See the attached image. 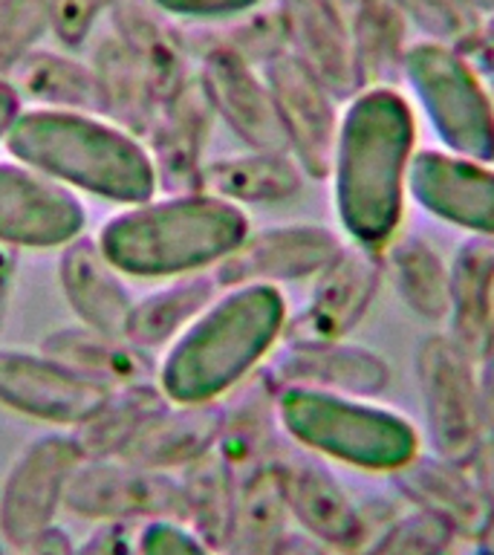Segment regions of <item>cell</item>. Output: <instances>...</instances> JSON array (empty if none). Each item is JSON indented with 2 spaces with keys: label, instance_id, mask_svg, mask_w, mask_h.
Masks as SVG:
<instances>
[{
  "label": "cell",
  "instance_id": "cell-53",
  "mask_svg": "<svg viewBox=\"0 0 494 555\" xmlns=\"http://www.w3.org/2000/svg\"><path fill=\"white\" fill-rule=\"evenodd\" d=\"M0 555H12V550H9L6 541H3V538H0Z\"/></svg>",
  "mask_w": 494,
  "mask_h": 555
},
{
  "label": "cell",
  "instance_id": "cell-36",
  "mask_svg": "<svg viewBox=\"0 0 494 555\" xmlns=\"http://www.w3.org/2000/svg\"><path fill=\"white\" fill-rule=\"evenodd\" d=\"M182 524L194 529L203 541L223 550L225 535L232 529L234 506L240 483L225 466V460L211 449L191 466L182 468Z\"/></svg>",
  "mask_w": 494,
  "mask_h": 555
},
{
  "label": "cell",
  "instance_id": "cell-21",
  "mask_svg": "<svg viewBox=\"0 0 494 555\" xmlns=\"http://www.w3.org/2000/svg\"><path fill=\"white\" fill-rule=\"evenodd\" d=\"M277 393L281 390L260 367L223 399V425L214 449L232 468L237 483L272 466L284 446L286 434L277 420Z\"/></svg>",
  "mask_w": 494,
  "mask_h": 555
},
{
  "label": "cell",
  "instance_id": "cell-1",
  "mask_svg": "<svg viewBox=\"0 0 494 555\" xmlns=\"http://www.w3.org/2000/svg\"><path fill=\"white\" fill-rule=\"evenodd\" d=\"M419 116L399 85H370L341 107L329 185L344 241L379 251L405 223Z\"/></svg>",
  "mask_w": 494,
  "mask_h": 555
},
{
  "label": "cell",
  "instance_id": "cell-23",
  "mask_svg": "<svg viewBox=\"0 0 494 555\" xmlns=\"http://www.w3.org/2000/svg\"><path fill=\"white\" fill-rule=\"evenodd\" d=\"M390 489L411 509L428 512L454 529L459 541H471L480 527V489L471 466L419 449L405 466L388 475Z\"/></svg>",
  "mask_w": 494,
  "mask_h": 555
},
{
  "label": "cell",
  "instance_id": "cell-22",
  "mask_svg": "<svg viewBox=\"0 0 494 555\" xmlns=\"http://www.w3.org/2000/svg\"><path fill=\"white\" fill-rule=\"evenodd\" d=\"M107 17L110 33L147 73L159 102L171 99L194 76V55L188 50L185 26L162 12L154 0H119Z\"/></svg>",
  "mask_w": 494,
  "mask_h": 555
},
{
  "label": "cell",
  "instance_id": "cell-27",
  "mask_svg": "<svg viewBox=\"0 0 494 555\" xmlns=\"http://www.w3.org/2000/svg\"><path fill=\"white\" fill-rule=\"evenodd\" d=\"M307 173L289 151H249L208 159L199 191L234 203V206H272L298 197Z\"/></svg>",
  "mask_w": 494,
  "mask_h": 555
},
{
  "label": "cell",
  "instance_id": "cell-29",
  "mask_svg": "<svg viewBox=\"0 0 494 555\" xmlns=\"http://www.w3.org/2000/svg\"><path fill=\"white\" fill-rule=\"evenodd\" d=\"M381 278L393 295L425 324L448 315V260L428 237L399 229L379 249Z\"/></svg>",
  "mask_w": 494,
  "mask_h": 555
},
{
  "label": "cell",
  "instance_id": "cell-30",
  "mask_svg": "<svg viewBox=\"0 0 494 555\" xmlns=\"http://www.w3.org/2000/svg\"><path fill=\"white\" fill-rule=\"evenodd\" d=\"M90 67L99 85V116L133 137L145 139L162 102L142 64L121 47L116 35L107 33L95 38Z\"/></svg>",
  "mask_w": 494,
  "mask_h": 555
},
{
  "label": "cell",
  "instance_id": "cell-28",
  "mask_svg": "<svg viewBox=\"0 0 494 555\" xmlns=\"http://www.w3.org/2000/svg\"><path fill=\"white\" fill-rule=\"evenodd\" d=\"M494 321V237L466 234L448 260L445 333L477 356Z\"/></svg>",
  "mask_w": 494,
  "mask_h": 555
},
{
  "label": "cell",
  "instance_id": "cell-41",
  "mask_svg": "<svg viewBox=\"0 0 494 555\" xmlns=\"http://www.w3.org/2000/svg\"><path fill=\"white\" fill-rule=\"evenodd\" d=\"M116 3L119 0H50L52 38L67 50L84 47L99 21L110 15Z\"/></svg>",
  "mask_w": 494,
  "mask_h": 555
},
{
  "label": "cell",
  "instance_id": "cell-40",
  "mask_svg": "<svg viewBox=\"0 0 494 555\" xmlns=\"http://www.w3.org/2000/svg\"><path fill=\"white\" fill-rule=\"evenodd\" d=\"M411 24L419 38L448 43L466 50L483 15H477L466 0H405Z\"/></svg>",
  "mask_w": 494,
  "mask_h": 555
},
{
  "label": "cell",
  "instance_id": "cell-42",
  "mask_svg": "<svg viewBox=\"0 0 494 555\" xmlns=\"http://www.w3.org/2000/svg\"><path fill=\"white\" fill-rule=\"evenodd\" d=\"M139 555H223L182 520H147L139 529Z\"/></svg>",
  "mask_w": 494,
  "mask_h": 555
},
{
  "label": "cell",
  "instance_id": "cell-10",
  "mask_svg": "<svg viewBox=\"0 0 494 555\" xmlns=\"http://www.w3.org/2000/svg\"><path fill=\"white\" fill-rule=\"evenodd\" d=\"M64 509L84 520H182V483L171 472L128 460H84L67 486Z\"/></svg>",
  "mask_w": 494,
  "mask_h": 555
},
{
  "label": "cell",
  "instance_id": "cell-9",
  "mask_svg": "<svg viewBox=\"0 0 494 555\" xmlns=\"http://www.w3.org/2000/svg\"><path fill=\"white\" fill-rule=\"evenodd\" d=\"M272 468L289 518L303 535L344 555H355L367 544L370 524L364 518V506L353 501L327 460L284 440Z\"/></svg>",
  "mask_w": 494,
  "mask_h": 555
},
{
  "label": "cell",
  "instance_id": "cell-5",
  "mask_svg": "<svg viewBox=\"0 0 494 555\" xmlns=\"http://www.w3.org/2000/svg\"><path fill=\"white\" fill-rule=\"evenodd\" d=\"M277 420L289 442L364 475L388 477L422 449L419 428L376 399L286 388L277 393Z\"/></svg>",
  "mask_w": 494,
  "mask_h": 555
},
{
  "label": "cell",
  "instance_id": "cell-2",
  "mask_svg": "<svg viewBox=\"0 0 494 555\" xmlns=\"http://www.w3.org/2000/svg\"><path fill=\"white\" fill-rule=\"evenodd\" d=\"M281 286H232L165 350L156 385L171 402H220L260 371L284 341Z\"/></svg>",
  "mask_w": 494,
  "mask_h": 555
},
{
  "label": "cell",
  "instance_id": "cell-49",
  "mask_svg": "<svg viewBox=\"0 0 494 555\" xmlns=\"http://www.w3.org/2000/svg\"><path fill=\"white\" fill-rule=\"evenodd\" d=\"M73 541H69V535L64 532V529L52 527L47 529L35 544H29L21 555H73Z\"/></svg>",
  "mask_w": 494,
  "mask_h": 555
},
{
  "label": "cell",
  "instance_id": "cell-43",
  "mask_svg": "<svg viewBox=\"0 0 494 555\" xmlns=\"http://www.w3.org/2000/svg\"><path fill=\"white\" fill-rule=\"evenodd\" d=\"M477 489H480V527L471 538L474 555H494V440H485L471 463Z\"/></svg>",
  "mask_w": 494,
  "mask_h": 555
},
{
  "label": "cell",
  "instance_id": "cell-20",
  "mask_svg": "<svg viewBox=\"0 0 494 555\" xmlns=\"http://www.w3.org/2000/svg\"><path fill=\"white\" fill-rule=\"evenodd\" d=\"M275 12L284 24L286 52L301 61L338 102L364 90L350 24L333 0H277Z\"/></svg>",
  "mask_w": 494,
  "mask_h": 555
},
{
  "label": "cell",
  "instance_id": "cell-56",
  "mask_svg": "<svg viewBox=\"0 0 494 555\" xmlns=\"http://www.w3.org/2000/svg\"><path fill=\"white\" fill-rule=\"evenodd\" d=\"M454 555H457V553H454Z\"/></svg>",
  "mask_w": 494,
  "mask_h": 555
},
{
  "label": "cell",
  "instance_id": "cell-55",
  "mask_svg": "<svg viewBox=\"0 0 494 555\" xmlns=\"http://www.w3.org/2000/svg\"><path fill=\"white\" fill-rule=\"evenodd\" d=\"M492 90H494V85H492Z\"/></svg>",
  "mask_w": 494,
  "mask_h": 555
},
{
  "label": "cell",
  "instance_id": "cell-39",
  "mask_svg": "<svg viewBox=\"0 0 494 555\" xmlns=\"http://www.w3.org/2000/svg\"><path fill=\"white\" fill-rule=\"evenodd\" d=\"M47 35H52L50 0L0 3V78L12 76V69L38 50Z\"/></svg>",
  "mask_w": 494,
  "mask_h": 555
},
{
  "label": "cell",
  "instance_id": "cell-51",
  "mask_svg": "<svg viewBox=\"0 0 494 555\" xmlns=\"http://www.w3.org/2000/svg\"><path fill=\"white\" fill-rule=\"evenodd\" d=\"M466 3L474 9L477 15H489V12H494V0H466Z\"/></svg>",
  "mask_w": 494,
  "mask_h": 555
},
{
  "label": "cell",
  "instance_id": "cell-52",
  "mask_svg": "<svg viewBox=\"0 0 494 555\" xmlns=\"http://www.w3.org/2000/svg\"><path fill=\"white\" fill-rule=\"evenodd\" d=\"M333 3H336V7L341 9V12H344V15H347V12H350V9H353L355 0H333Z\"/></svg>",
  "mask_w": 494,
  "mask_h": 555
},
{
  "label": "cell",
  "instance_id": "cell-11",
  "mask_svg": "<svg viewBox=\"0 0 494 555\" xmlns=\"http://www.w3.org/2000/svg\"><path fill=\"white\" fill-rule=\"evenodd\" d=\"M379 251L344 241L327 267L312 278V293L301 312L286 319L281 345L341 341L367 319L381 286Z\"/></svg>",
  "mask_w": 494,
  "mask_h": 555
},
{
  "label": "cell",
  "instance_id": "cell-48",
  "mask_svg": "<svg viewBox=\"0 0 494 555\" xmlns=\"http://www.w3.org/2000/svg\"><path fill=\"white\" fill-rule=\"evenodd\" d=\"M17 263H21V251L0 243V333L6 327L9 304H12V293H15Z\"/></svg>",
  "mask_w": 494,
  "mask_h": 555
},
{
  "label": "cell",
  "instance_id": "cell-38",
  "mask_svg": "<svg viewBox=\"0 0 494 555\" xmlns=\"http://www.w3.org/2000/svg\"><path fill=\"white\" fill-rule=\"evenodd\" d=\"M457 541L440 518L411 509L381 524L355 555H454Z\"/></svg>",
  "mask_w": 494,
  "mask_h": 555
},
{
  "label": "cell",
  "instance_id": "cell-32",
  "mask_svg": "<svg viewBox=\"0 0 494 555\" xmlns=\"http://www.w3.org/2000/svg\"><path fill=\"white\" fill-rule=\"evenodd\" d=\"M6 81L15 87L24 107L99 116V85L90 61L76 59L64 50L38 47L12 69Z\"/></svg>",
  "mask_w": 494,
  "mask_h": 555
},
{
  "label": "cell",
  "instance_id": "cell-13",
  "mask_svg": "<svg viewBox=\"0 0 494 555\" xmlns=\"http://www.w3.org/2000/svg\"><path fill=\"white\" fill-rule=\"evenodd\" d=\"M260 73L275 99L286 151L301 165L307 180H327L344 102H338L289 52H281L266 67H260Z\"/></svg>",
  "mask_w": 494,
  "mask_h": 555
},
{
  "label": "cell",
  "instance_id": "cell-25",
  "mask_svg": "<svg viewBox=\"0 0 494 555\" xmlns=\"http://www.w3.org/2000/svg\"><path fill=\"white\" fill-rule=\"evenodd\" d=\"M220 425H223V399L185 402V405L168 402L159 414L142 425V431L130 440L119 457L154 472L185 468L214 449Z\"/></svg>",
  "mask_w": 494,
  "mask_h": 555
},
{
  "label": "cell",
  "instance_id": "cell-15",
  "mask_svg": "<svg viewBox=\"0 0 494 555\" xmlns=\"http://www.w3.org/2000/svg\"><path fill=\"white\" fill-rule=\"evenodd\" d=\"M407 199L459 232L494 237V163L440 145L419 147L407 177Z\"/></svg>",
  "mask_w": 494,
  "mask_h": 555
},
{
  "label": "cell",
  "instance_id": "cell-3",
  "mask_svg": "<svg viewBox=\"0 0 494 555\" xmlns=\"http://www.w3.org/2000/svg\"><path fill=\"white\" fill-rule=\"evenodd\" d=\"M3 147L17 163L107 203L139 206L159 194L145 142L95 113L24 107Z\"/></svg>",
  "mask_w": 494,
  "mask_h": 555
},
{
  "label": "cell",
  "instance_id": "cell-44",
  "mask_svg": "<svg viewBox=\"0 0 494 555\" xmlns=\"http://www.w3.org/2000/svg\"><path fill=\"white\" fill-rule=\"evenodd\" d=\"M154 3L180 24H217V21L246 15L263 0H154Z\"/></svg>",
  "mask_w": 494,
  "mask_h": 555
},
{
  "label": "cell",
  "instance_id": "cell-54",
  "mask_svg": "<svg viewBox=\"0 0 494 555\" xmlns=\"http://www.w3.org/2000/svg\"><path fill=\"white\" fill-rule=\"evenodd\" d=\"M0 3H6V0H0Z\"/></svg>",
  "mask_w": 494,
  "mask_h": 555
},
{
  "label": "cell",
  "instance_id": "cell-33",
  "mask_svg": "<svg viewBox=\"0 0 494 555\" xmlns=\"http://www.w3.org/2000/svg\"><path fill=\"white\" fill-rule=\"evenodd\" d=\"M347 24L364 87L399 85L402 61L414 43L405 0H355L347 12Z\"/></svg>",
  "mask_w": 494,
  "mask_h": 555
},
{
  "label": "cell",
  "instance_id": "cell-18",
  "mask_svg": "<svg viewBox=\"0 0 494 555\" xmlns=\"http://www.w3.org/2000/svg\"><path fill=\"white\" fill-rule=\"evenodd\" d=\"M194 76L217 119L249 151H286L275 99L258 67L232 52L206 50L194 59Z\"/></svg>",
  "mask_w": 494,
  "mask_h": 555
},
{
  "label": "cell",
  "instance_id": "cell-37",
  "mask_svg": "<svg viewBox=\"0 0 494 555\" xmlns=\"http://www.w3.org/2000/svg\"><path fill=\"white\" fill-rule=\"evenodd\" d=\"M191 55L206 50H223L243 59L251 67H266L269 61L286 52L284 24L275 9H251L246 15L217 21V24L185 26Z\"/></svg>",
  "mask_w": 494,
  "mask_h": 555
},
{
  "label": "cell",
  "instance_id": "cell-24",
  "mask_svg": "<svg viewBox=\"0 0 494 555\" xmlns=\"http://www.w3.org/2000/svg\"><path fill=\"white\" fill-rule=\"evenodd\" d=\"M121 278L125 275L104 258V251L90 234H81L61 249L58 284L69 310L76 312L84 327L125 338L136 298L130 295Z\"/></svg>",
  "mask_w": 494,
  "mask_h": 555
},
{
  "label": "cell",
  "instance_id": "cell-31",
  "mask_svg": "<svg viewBox=\"0 0 494 555\" xmlns=\"http://www.w3.org/2000/svg\"><path fill=\"white\" fill-rule=\"evenodd\" d=\"M223 293L214 272H194V275L171 278V284L133 301L125 338L147 353L168 350L203 312Z\"/></svg>",
  "mask_w": 494,
  "mask_h": 555
},
{
  "label": "cell",
  "instance_id": "cell-34",
  "mask_svg": "<svg viewBox=\"0 0 494 555\" xmlns=\"http://www.w3.org/2000/svg\"><path fill=\"white\" fill-rule=\"evenodd\" d=\"M168 402L171 399L165 397L156 382L113 388L84 423L69 428V437L76 440L84 460L119 457L130 446V440L142 431V425L159 414Z\"/></svg>",
  "mask_w": 494,
  "mask_h": 555
},
{
  "label": "cell",
  "instance_id": "cell-26",
  "mask_svg": "<svg viewBox=\"0 0 494 555\" xmlns=\"http://www.w3.org/2000/svg\"><path fill=\"white\" fill-rule=\"evenodd\" d=\"M41 353L107 390L139 385V382H156V371H159L154 353L130 345L128 338L107 336L84 324L47 333L41 338Z\"/></svg>",
  "mask_w": 494,
  "mask_h": 555
},
{
  "label": "cell",
  "instance_id": "cell-7",
  "mask_svg": "<svg viewBox=\"0 0 494 555\" xmlns=\"http://www.w3.org/2000/svg\"><path fill=\"white\" fill-rule=\"evenodd\" d=\"M414 367L428 449L451 463L471 466L489 440L474 356L445 330H437L419 341Z\"/></svg>",
  "mask_w": 494,
  "mask_h": 555
},
{
  "label": "cell",
  "instance_id": "cell-35",
  "mask_svg": "<svg viewBox=\"0 0 494 555\" xmlns=\"http://www.w3.org/2000/svg\"><path fill=\"white\" fill-rule=\"evenodd\" d=\"M292 538V518L277 486L275 468L246 477L237 492L232 529L225 535L223 555H286Z\"/></svg>",
  "mask_w": 494,
  "mask_h": 555
},
{
  "label": "cell",
  "instance_id": "cell-19",
  "mask_svg": "<svg viewBox=\"0 0 494 555\" xmlns=\"http://www.w3.org/2000/svg\"><path fill=\"white\" fill-rule=\"evenodd\" d=\"M214 121L217 116L197 76H191L171 99H165L147 137L142 139L154 163L156 191L162 194L199 191Z\"/></svg>",
  "mask_w": 494,
  "mask_h": 555
},
{
  "label": "cell",
  "instance_id": "cell-16",
  "mask_svg": "<svg viewBox=\"0 0 494 555\" xmlns=\"http://www.w3.org/2000/svg\"><path fill=\"white\" fill-rule=\"evenodd\" d=\"M110 390L78 376L50 356L0 347V405L38 423L76 428Z\"/></svg>",
  "mask_w": 494,
  "mask_h": 555
},
{
  "label": "cell",
  "instance_id": "cell-6",
  "mask_svg": "<svg viewBox=\"0 0 494 555\" xmlns=\"http://www.w3.org/2000/svg\"><path fill=\"white\" fill-rule=\"evenodd\" d=\"M399 87L440 147L494 163V90L466 52L416 38L402 61Z\"/></svg>",
  "mask_w": 494,
  "mask_h": 555
},
{
  "label": "cell",
  "instance_id": "cell-8",
  "mask_svg": "<svg viewBox=\"0 0 494 555\" xmlns=\"http://www.w3.org/2000/svg\"><path fill=\"white\" fill-rule=\"evenodd\" d=\"M81 463L84 457L69 434H43L17 454L0 483V538L12 553H24L55 527Z\"/></svg>",
  "mask_w": 494,
  "mask_h": 555
},
{
  "label": "cell",
  "instance_id": "cell-12",
  "mask_svg": "<svg viewBox=\"0 0 494 555\" xmlns=\"http://www.w3.org/2000/svg\"><path fill=\"white\" fill-rule=\"evenodd\" d=\"M87 229L84 203L32 165L0 163V243L12 249H64Z\"/></svg>",
  "mask_w": 494,
  "mask_h": 555
},
{
  "label": "cell",
  "instance_id": "cell-47",
  "mask_svg": "<svg viewBox=\"0 0 494 555\" xmlns=\"http://www.w3.org/2000/svg\"><path fill=\"white\" fill-rule=\"evenodd\" d=\"M463 52H466L468 59H471V64L483 73L485 81L494 85V12L483 15V21L477 26L474 38L468 41V47Z\"/></svg>",
  "mask_w": 494,
  "mask_h": 555
},
{
  "label": "cell",
  "instance_id": "cell-45",
  "mask_svg": "<svg viewBox=\"0 0 494 555\" xmlns=\"http://www.w3.org/2000/svg\"><path fill=\"white\" fill-rule=\"evenodd\" d=\"M139 529L130 520H102L73 555H139Z\"/></svg>",
  "mask_w": 494,
  "mask_h": 555
},
{
  "label": "cell",
  "instance_id": "cell-4",
  "mask_svg": "<svg viewBox=\"0 0 494 555\" xmlns=\"http://www.w3.org/2000/svg\"><path fill=\"white\" fill-rule=\"evenodd\" d=\"M251 232L249 215L206 194H162L107 217L95 232L104 258L128 278H182L214 269Z\"/></svg>",
  "mask_w": 494,
  "mask_h": 555
},
{
  "label": "cell",
  "instance_id": "cell-50",
  "mask_svg": "<svg viewBox=\"0 0 494 555\" xmlns=\"http://www.w3.org/2000/svg\"><path fill=\"white\" fill-rule=\"evenodd\" d=\"M21 111H24V102H21L17 90L9 85L6 78H0V145H3L9 128H12V121Z\"/></svg>",
  "mask_w": 494,
  "mask_h": 555
},
{
  "label": "cell",
  "instance_id": "cell-46",
  "mask_svg": "<svg viewBox=\"0 0 494 555\" xmlns=\"http://www.w3.org/2000/svg\"><path fill=\"white\" fill-rule=\"evenodd\" d=\"M477 367V388H480V405H483L485 437L494 440V321L485 333L483 345L474 356Z\"/></svg>",
  "mask_w": 494,
  "mask_h": 555
},
{
  "label": "cell",
  "instance_id": "cell-17",
  "mask_svg": "<svg viewBox=\"0 0 494 555\" xmlns=\"http://www.w3.org/2000/svg\"><path fill=\"white\" fill-rule=\"evenodd\" d=\"M263 373L277 390L301 388L362 399H379L393 382L388 359L350 338L281 345L266 359Z\"/></svg>",
  "mask_w": 494,
  "mask_h": 555
},
{
  "label": "cell",
  "instance_id": "cell-14",
  "mask_svg": "<svg viewBox=\"0 0 494 555\" xmlns=\"http://www.w3.org/2000/svg\"><path fill=\"white\" fill-rule=\"evenodd\" d=\"M344 237L321 223H281L249 232L225 255L214 272L220 289L249 284H298L312 281L341 249Z\"/></svg>",
  "mask_w": 494,
  "mask_h": 555
}]
</instances>
